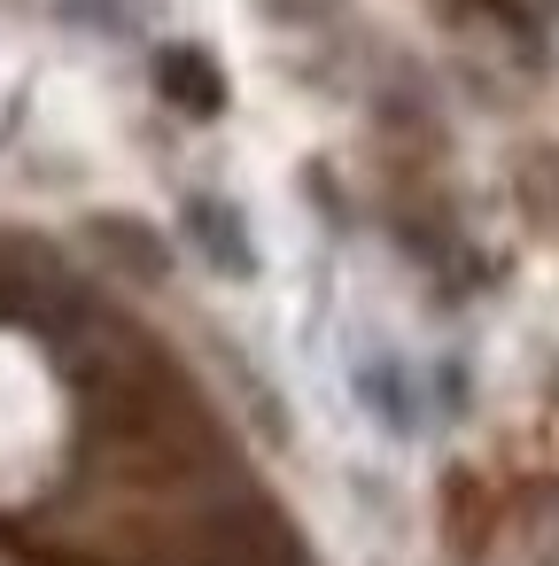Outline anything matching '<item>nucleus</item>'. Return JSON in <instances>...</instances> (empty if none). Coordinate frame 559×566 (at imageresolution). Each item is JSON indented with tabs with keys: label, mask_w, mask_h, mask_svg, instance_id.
<instances>
[{
	"label": "nucleus",
	"mask_w": 559,
	"mask_h": 566,
	"mask_svg": "<svg viewBox=\"0 0 559 566\" xmlns=\"http://www.w3.org/2000/svg\"><path fill=\"white\" fill-rule=\"evenodd\" d=\"M187 233H195V249H203L226 280H249V272H257V241H249L241 210H226L218 195H195V202H187Z\"/></svg>",
	"instance_id": "f257e3e1"
},
{
	"label": "nucleus",
	"mask_w": 559,
	"mask_h": 566,
	"mask_svg": "<svg viewBox=\"0 0 559 566\" xmlns=\"http://www.w3.org/2000/svg\"><path fill=\"white\" fill-rule=\"evenodd\" d=\"M156 94L179 102L187 117H218L226 109V78H218V63L203 48H164L156 55Z\"/></svg>",
	"instance_id": "f03ea898"
}]
</instances>
